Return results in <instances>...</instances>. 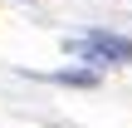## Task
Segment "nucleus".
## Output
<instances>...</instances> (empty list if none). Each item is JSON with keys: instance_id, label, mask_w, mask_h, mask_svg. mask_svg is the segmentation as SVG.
Segmentation results:
<instances>
[{"instance_id": "f257e3e1", "label": "nucleus", "mask_w": 132, "mask_h": 128, "mask_svg": "<svg viewBox=\"0 0 132 128\" xmlns=\"http://www.w3.org/2000/svg\"><path fill=\"white\" fill-rule=\"evenodd\" d=\"M73 49L83 54V59H98V64H127L132 59V39L127 35H83V39H73Z\"/></svg>"}]
</instances>
